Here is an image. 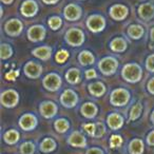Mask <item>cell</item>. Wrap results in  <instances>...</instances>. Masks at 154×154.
I'll return each instance as SVG.
<instances>
[{
  "instance_id": "44",
  "label": "cell",
  "mask_w": 154,
  "mask_h": 154,
  "mask_svg": "<svg viewBox=\"0 0 154 154\" xmlns=\"http://www.w3.org/2000/svg\"><path fill=\"white\" fill-rule=\"evenodd\" d=\"M148 90H149L152 94H154V78H152L149 82V84H148Z\"/></svg>"
},
{
  "instance_id": "5",
  "label": "cell",
  "mask_w": 154,
  "mask_h": 154,
  "mask_svg": "<svg viewBox=\"0 0 154 154\" xmlns=\"http://www.w3.org/2000/svg\"><path fill=\"white\" fill-rule=\"evenodd\" d=\"M22 29H23L22 22L19 19H16V18L10 19L9 21H7V23L5 26V33L12 37L18 36L22 32Z\"/></svg>"
},
{
  "instance_id": "30",
  "label": "cell",
  "mask_w": 154,
  "mask_h": 154,
  "mask_svg": "<svg viewBox=\"0 0 154 154\" xmlns=\"http://www.w3.org/2000/svg\"><path fill=\"white\" fill-rule=\"evenodd\" d=\"M48 23H49L50 28H51L52 30L56 31V30H58L60 26H61L62 20H61V18H60V17H57V16H53V17H51L49 19Z\"/></svg>"
},
{
  "instance_id": "41",
  "label": "cell",
  "mask_w": 154,
  "mask_h": 154,
  "mask_svg": "<svg viewBox=\"0 0 154 154\" xmlns=\"http://www.w3.org/2000/svg\"><path fill=\"white\" fill-rule=\"evenodd\" d=\"M86 77L88 79H92L94 77H96V73H95L94 70H88L86 73Z\"/></svg>"
},
{
  "instance_id": "2",
  "label": "cell",
  "mask_w": 154,
  "mask_h": 154,
  "mask_svg": "<svg viewBox=\"0 0 154 154\" xmlns=\"http://www.w3.org/2000/svg\"><path fill=\"white\" fill-rule=\"evenodd\" d=\"M122 77L127 82H136L140 79L141 77V70L137 64H127L122 70Z\"/></svg>"
},
{
  "instance_id": "36",
  "label": "cell",
  "mask_w": 154,
  "mask_h": 154,
  "mask_svg": "<svg viewBox=\"0 0 154 154\" xmlns=\"http://www.w3.org/2000/svg\"><path fill=\"white\" fill-rule=\"evenodd\" d=\"M68 57H69V53L66 51H64V50H61V51H59L56 54V60L58 62H60V63L66 61V59Z\"/></svg>"
},
{
  "instance_id": "20",
  "label": "cell",
  "mask_w": 154,
  "mask_h": 154,
  "mask_svg": "<svg viewBox=\"0 0 154 154\" xmlns=\"http://www.w3.org/2000/svg\"><path fill=\"white\" fill-rule=\"evenodd\" d=\"M145 30L139 24H132L128 28V35L132 39H139L143 37Z\"/></svg>"
},
{
  "instance_id": "34",
  "label": "cell",
  "mask_w": 154,
  "mask_h": 154,
  "mask_svg": "<svg viewBox=\"0 0 154 154\" xmlns=\"http://www.w3.org/2000/svg\"><path fill=\"white\" fill-rule=\"evenodd\" d=\"M12 56V49L9 45H1V58L2 59H7V58Z\"/></svg>"
},
{
  "instance_id": "14",
  "label": "cell",
  "mask_w": 154,
  "mask_h": 154,
  "mask_svg": "<svg viewBox=\"0 0 154 154\" xmlns=\"http://www.w3.org/2000/svg\"><path fill=\"white\" fill-rule=\"evenodd\" d=\"M77 100H78V99H77V95L71 90H66L62 93L61 97H60L61 103L64 107H68V108L74 107V106L76 105Z\"/></svg>"
},
{
  "instance_id": "18",
  "label": "cell",
  "mask_w": 154,
  "mask_h": 154,
  "mask_svg": "<svg viewBox=\"0 0 154 154\" xmlns=\"http://www.w3.org/2000/svg\"><path fill=\"white\" fill-rule=\"evenodd\" d=\"M69 143L73 147H85L86 146V138L79 132H73L69 137Z\"/></svg>"
},
{
  "instance_id": "40",
  "label": "cell",
  "mask_w": 154,
  "mask_h": 154,
  "mask_svg": "<svg viewBox=\"0 0 154 154\" xmlns=\"http://www.w3.org/2000/svg\"><path fill=\"white\" fill-rule=\"evenodd\" d=\"M18 71H12V72H9L7 74V78L9 80H15V78L18 76Z\"/></svg>"
},
{
  "instance_id": "29",
  "label": "cell",
  "mask_w": 154,
  "mask_h": 154,
  "mask_svg": "<svg viewBox=\"0 0 154 154\" xmlns=\"http://www.w3.org/2000/svg\"><path fill=\"white\" fill-rule=\"evenodd\" d=\"M18 139H19V134L15 130H10L5 134V140L8 143H15Z\"/></svg>"
},
{
  "instance_id": "22",
  "label": "cell",
  "mask_w": 154,
  "mask_h": 154,
  "mask_svg": "<svg viewBox=\"0 0 154 154\" xmlns=\"http://www.w3.org/2000/svg\"><path fill=\"white\" fill-rule=\"evenodd\" d=\"M131 154H143V143L140 139H133L129 146Z\"/></svg>"
},
{
  "instance_id": "15",
  "label": "cell",
  "mask_w": 154,
  "mask_h": 154,
  "mask_svg": "<svg viewBox=\"0 0 154 154\" xmlns=\"http://www.w3.org/2000/svg\"><path fill=\"white\" fill-rule=\"evenodd\" d=\"M20 127H21L23 130L26 131H30L32 129H34L37 125V119L34 115L32 114H26L20 118Z\"/></svg>"
},
{
  "instance_id": "21",
  "label": "cell",
  "mask_w": 154,
  "mask_h": 154,
  "mask_svg": "<svg viewBox=\"0 0 154 154\" xmlns=\"http://www.w3.org/2000/svg\"><path fill=\"white\" fill-rule=\"evenodd\" d=\"M122 122H122V116L116 113L111 114V115H109V117H108V125H109L110 128L113 129V130L119 129L120 127L122 126Z\"/></svg>"
},
{
  "instance_id": "43",
  "label": "cell",
  "mask_w": 154,
  "mask_h": 154,
  "mask_svg": "<svg viewBox=\"0 0 154 154\" xmlns=\"http://www.w3.org/2000/svg\"><path fill=\"white\" fill-rule=\"evenodd\" d=\"M147 140H148V143H149V145L154 146V131H153V132H151L149 135H148Z\"/></svg>"
},
{
  "instance_id": "1",
  "label": "cell",
  "mask_w": 154,
  "mask_h": 154,
  "mask_svg": "<svg viewBox=\"0 0 154 154\" xmlns=\"http://www.w3.org/2000/svg\"><path fill=\"white\" fill-rule=\"evenodd\" d=\"M66 41L72 47H79L85 41V34L82 30L72 28L66 32Z\"/></svg>"
},
{
  "instance_id": "19",
  "label": "cell",
  "mask_w": 154,
  "mask_h": 154,
  "mask_svg": "<svg viewBox=\"0 0 154 154\" xmlns=\"http://www.w3.org/2000/svg\"><path fill=\"white\" fill-rule=\"evenodd\" d=\"M32 53H33V55L40 58V59L47 60L51 57L52 49L50 47H39V48H37V49L33 50Z\"/></svg>"
},
{
  "instance_id": "26",
  "label": "cell",
  "mask_w": 154,
  "mask_h": 154,
  "mask_svg": "<svg viewBox=\"0 0 154 154\" xmlns=\"http://www.w3.org/2000/svg\"><path fill=\"white\" fill-rule=\"evenodd\" d=\"M79 61L82 66H88V64H92L94 62V56L92 53L88 51H84L80 53L79 55Z\"/></svg>"
},
{
  "instance_id": "46",
  "label": "cell",
  "mask_w": 154,
  "mask_h": 154,
  "mask_svg": "<svg viewBox=\"0 0 154 154\" xmlns=\"http://www.w3.org/2000/svg\"><path fill=\"white\" fill-rule=\"evenodd\" d=\"M14 0H1V2L5 3V5H11V3H13Z\"/></svg>"
},
{
  "instance_id": "27",
  "label": "cell",
  "mask_w": 154,
  "mask_h": 154,
  "mask_svg": "<svg viewBox=\"0 0 154 154\" xmlns=\"http://www.w3.org/2000/svg\"><path fill=\"white\" fill-rule=\"evenodd\" d=\"M79 71L77 70V69H71L66 74V80L69 82H71V84H76L79 80Z\"/></svg>"
},
{
  "instance_id": "10",
  "label": "cell",
  "mask_w": 154,
  "mask_h": 154,
  "mask_svg": "<svg viewBox=\"0 0 154 154\" xmlns=\"http://www.w3.org/2000/svg\"><path fill=\"white\" fill-rule=\"evenodd\" d=\"M45 29L42 26H33L29 29L28 31V37L31 41H40L45 38Z\"/></svg>"
},
{
  "instance_id": "39",
  "label": "cell",
  "mask_w": 154,
  "mask_h": 154,
  "mask_svg": "<svg viewBox=\"0 0 154 154\" xmlns=\"http://www.w3.org/2000/svg\"><path fill=\"white\" fill-rule=\"evenodd\" d=\"M147 69L149 71L154 72V55H151L147 59Z\"/></svg>"
},
{
  "instance_id": "31",
  "label": "cell",
  "mask_w": 154,
  "mask_h": 154,
  "mask_svg": "<svg viewBox=\"0 0 154 154\" xmlns=\"http://www.w3.org/2000/svg\"><path fill=\"white\" fill-rule=\"evenodd\" d=\"M55 129L60 133L66 132L69 129V122L66 119H58L55 122Z\"/></svg>"
},
{
  "instance_id": "24",
  "label": "cell",
  "mask_w": 154,
  "mask_h": 154,
  "mask_svg": "<svg viewBox=\"0 0 154 154\" xmlns=\"http://www.w3.org/2000/svg\"><path fill=\"white\" fill-rule=\"evenodd\" d=\"M110 47L115 52H124L127 49V42L125 41V39L118 37V38H115L112 40Z\"/></svg>"
},
{
  "instance_id": "4",
  "label": "cell",
  "mask_w": 154,
  "mask_h": 154,
  "mask_svg": "<svg viewBox=\"0 0 154 154\" xmlns=\"http://www.w3.org/2000/svg\"><path fill=\"white\" fill-rule=\"evenodd\" d=\"M82 10L78 5L70 3L63 10V16L69 21H76L82 17Z\"/></svg>"
},
{
  "instance_id": "35",
  "label": "cell",
  "mask_w": 154,
  "mask_h": 154,
  "mask_svg": "<svg viewBox=\"0 0 154 154\" xmlns=\"http://www.w3.org/2000/svg\"><path fill=\"white\" fill-rule=\"evenodd\" d=\"M122 138L119 136V135H113L110 139V145H111L112 148H117L122 145Z\"/></svg>"
},
{
  "instance_id": "12",
  "label": "cell",
  "mask_w": 154,
  "mask_h": 154,
  "mask_svg": "<svg viewBox=\"0 0 154 154\" xmlns=\"http://www.w3.org/2000/svg\"><path fill=\"white\" fill-rule=\"evenodd\" d=\"M138 16L143 20H150L154 17V5L151 2L141 3L138 7Z\"/></svg>"
},
{
  "instance_id": "11",
  "label": "cell",
  "mask_w": 154,
  "mask_h": 154,
  "mask_svg": "<svg viewBox=\"0 0 154 154\" xmlns=\"http://www.w3.org/2000/svg\"><path fill=\"white\" fill-rule=\"evenodd\" d=\"M18 103V94L13 90L5 91L1 95V103L5 107L12 108L14 106H16Z\"/></svg>"
},
{
  "instance_id": "9",
  "label": "cell",
  "mask_w": 154,
  "mask_h": 154,
  "mask_svg": "<svg viewBox=\"0 0 154 154\" xmlns=\"http://www.w3.org/2000/svg\"><path fill=\"white\" fill-rule=\"evenodd\" d=\"M98 66L103 74L110 75V74H113V73L116 71V69H117V66H118V62L116 61L114 58L107 57V58H105V59L101 60Z\"/></svg>"
},
{
  "instance_id": "8",
  "label": "cell",
  "mask_w": 154,
  "mask_h": 154,
  "mask_svg": "<svg viewBox=\"0 0 154 154\" xmlns=\"http://www.w3.org/2000/svg\"><path fill=\"white\" fill-rule=\"evenodd\" d=\"M20 12L24 17H33L38 12V5L35 0H24L20 7Z\"/></svg>"
},
{
  "instance_id": "7",
  "label": "cell",
  "mask_w": 154,
  "mask_h": 154,
  "mask_svg": "<svg viewBox=\"0 0 154 154\" xmlns=\"http://www.w3.org/2000/svg\"><path fill=\"white\" fill-rule=\"evenodd\" d=\"M129 92L124 89L113 91L111 95V103L114 106H125L129 101Z\"/></svg>"
},
{
  "instance_id": "32",
  "label": "cell",
  "mask_w": 154,
  "mask_h": 154,
  "mask_svg": "<svg viewBox=\"0 0 154 154\" xmlns=\"http://www.w3.org/2000/svg\"><path fill=\"white\" fill-rule=\"evenodd\" d=\"M141 110H143V106L140 103H136L135 106H133L132 110H131V113H130V119L131 120H135L139 117L141 113Z\"/></svg>"
},
{
  "instance_id": "28",
  "label": "cell",
  "mask_w": 154,
  "mask_h": 154,
  "mask_svg": "<svg viewBox=\"0 0 154 154\" xmlns=\"http://www.w3.org/2000/svg\"><path fill=\"white\" fill-rule=\"evenodd\" d=\"M56 147V143L53 139L51 138H45V140L41 143V147H40V150L42 152H51L55 149Z\"/></svg>"
},
{
  "instance_id": "25",
  "label": "cell",
  "mask_w": 154,
  "mask_h": 154,
  "mask_svg": "<svg viewBox=\"0 0 154 154\" xmlns=\"http://www.w3.org/2000/svg\"><path fill=\"white\" fill-rule=\"evenodd\" d=\"M89 91L94 96H101L106 92V88L101 82H95L89 86Z\"/></svg>"
},
{
  "instance_id": "23",
  "label": "cell",
  "mask_w": 154,
  "mask_h": 154,
  "mask_svg": "<svg viewBox=\"0 0 154 154\" xmlns=\"http://www.w3.org/2000/svg\"><path fill=\"white\" fill-rule=\"evenodd\" d=\"M96 112H97V109L93 103H85L84 106L82 107V113L84 116L86 117H89V118H92L96 115Z\"/></svg>"
},
{
  "instance_id": "17",
  "label": "cell",
  "mask_w": 154,
  "mask_h": 154,
  "mask_svg": "<svg viewBox=\"0 0 154 154\" xmlns=\"http://www.w3.org/2000/svg\"><path fill=\"white\" fill-rule=\"evenodd\" d=\"M24 73L28 75L31 78H36L40 75L41 73V66L37 63H34V62L30 61L24 68Z\"/></svg>"
},
{
  "instance_id": "47",
  "label": "cell",
  "mask_w": 154,
  "mask_h": 154,
  "mask_svg": "<svg viewBox=\"0 0 154 154\" xmlns=\"http://www.w3.org/2000/svg\"><path fill=\"white\" fill-rule=\"evenodd\" d=\"M150 37H151V40L154 42V28L151 29V32H150Z\"/></svg>"
},
{
  "instance_id": "48",
  "label": "cell",
  "mask_w": 154,
  "mask_h": 154,
  "mask_svg": "<svg viewBox=\"0 0 154 154\" xmlns=\"http://www.w3.org/2000/svg\"><path fill=\"white\" fill-rule=\"evenodd\" d=\"M152 122H153V124H154V112H153V114H152Z\"/></svg>"
},
{
  "instance_id": "13",
  "label": "cell",
  "mask_w": 154,
  "mask_h": 154,
  "mask_svg": "<svg viewBox=\"0 0 154 154\" xmlns=\"http://www.w3.org/2000/svg\"><path fill=\"white\" fill-rule=\"evenodd\" d=\"M60 85H61L60 77L56 74H49L43 79V86L47 90L56 91L60 87Z\"/></svg>"
},
{
  "instance_id": "3",
  "label": "cell",
  "mask_w": 154,
  "mask_h": 154,
  "mask_svg": "<svg viewBox=\"0 0 154 154\" xmlns=\"http://www.w3.org/2000/svg\"><path fill=\"white\" fill-rule=\"evenodd\" d=\"M87 26L92 32L98 33L105 29L106 20L100 15H91L87 20Z\"/></svg>"
},
{
  "instance_id": "37",
  "label": "cell",
  "mask_w": 154,
  "mask_h": 154,
  "mask_svg": "<svg viewBox=\"0 0 154 154\" xmlns=\"http://www.w3.org/2000/svg\"><path fill=\"white\" fill-rule=\"evenodd\" d=\"M105 134V127H103V124L98 122L96 125V128H95V133H94V136L96 137H100L101 135Z\"/></svg>"
},
{
  "instance_id": "38",
  "label": "cell",
  "mask_w": 154,
  "mask_h": 154,
  "mask_svg": "<svg viewBox=\"0 0 154 154\" xmlns=\"http://www.w3.org/2000/svg\"><path fill=\"white\" fill-rule=\"evenodd\" d=\"M95 128H96V125H93V124H87L84 125V129L91 135H94L95 133Z\"/></svg>"
},
{
  "instance_id": "6",
  "label": "cell",
  "mask_w": 154,
  "mask_h": 154,
  "mask_svg": "<svg viewBox=\"0 0 154 154\" xmlns=\"http://www.w3.org/2000/svg\"><path fill=\"white\" fill-rule=\"evenodd\" d=\"M109 14L111 16V18H113L114 20H124L127 18L129 14V10L126 5H114L110 8Z\"/></svg>"
},
{
  "instance_id": "33",
  "label": "cell",
  "mask_w": 154,
  "mask_h": 154,
  "mask_svg": "<svg viewBox=\"0 0 154 154\" xmlns=\"http://www.w3.org/2000/svg\"><path fill=\"white\" fill-rule=\"evenodd\" d=\"M22 154H33L35 151V147L32 143H24L20 149Z\"/></svg>"
},
{
  "instance_id": "45",
  "label": "cell",
  "mask_w": 154,
  "mask_h": 154,
  "mask_svg": "<svg viewBox=\"0 0 154 154\" xmlns=\"http://www.w3.org/2000/svg\"><path fill=\"white\" fill-rule=\"evenodd\" d=\"M45 5H56L59 0H42Z\"/></svg>"
},
{
  "instance_id": "42",
  "label": "cell",
  "mask_w": 154,
  "mask_h": 154,
  "mask_svg": "<svg viewBox=\"0 0 154 154\" xmlns=\"http://www.w3.org/2000/svg\"><path fill=\"white\" fill-rule=\"evenodd\" d=\"M87 154H103V152L100 149H97V148H92V149L88 150Z\"/></svg>"
},
{
  "instance_id": "16",
  "label": "cell",
  "mask_w": 154,
  "mask_h": 154,
  "mask_svg": "<svg viewBox=\"0 0 154 154\" xmlns=\"http://www.w3.org/2000/svg\"><path fill=\"white\" fill-rule=\"evenodd\" d=\"M57 111V107L55 103H45L41 105L40 107V112L45 118H51L56 114Z\"/></svg>"
}]
</instances>
